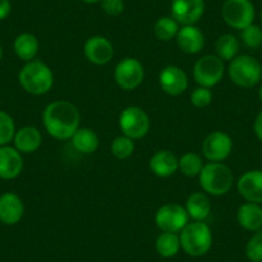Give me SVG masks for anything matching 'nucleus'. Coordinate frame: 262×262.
Returning a JSON list of instances; mask_svg holds the SVG:
<instances>
[{
	"label": "nucleus",
	"mask_w": 262,
	"mask_h": 262,
	"mask_svg": "<svg viewBox=\"0 0 262 262\" xmlns=\"http://www.w3.org/2000/svg\"><path fill=\"white\" fill-rule=\"evenodd\" d=\"M212 233L207 224L194 221L181 230L180 246L191 257L205 256L212 247Z\"/></svg>",
	"instance_id": "obj_3"
},
{
	"label": "nucleus",
	"mask_w": 262,
	"mask_h": 262,
	"mask_svg": "<svg viewBox=\"0 0 262 262\" xmlns=\"http://www.w3.org/2000/svg\"><path fill=\"white\" fill-rule=\"evenodd\" d=\"M259 99H261V102H262V86H261V89H259Z\"/></svg>",
	"instance_id": "obj_38"
},
{
	"label": "nucleus",
	"mask_w": 262,
	"mask_h": 262,
	"mask_svg": "<svg viewBox=\"0 0 262 262\" xmlns=\"http://www.w3.org/2000/svg\"><path fill=\"white\" fill-rule=\"evenodd\" d=\"M11 2L9 0H0V21L6 19L11 13Z\"/></svg>",
	"instance_id": "obj_35"
},
{
	"label": "nucleus",
	"mask_w": 262,
	"mask_h": 262,
	"mask_svg": "<svg viewBox=\"0 0 262 262\" xmlns=\"http://www.w3.org/2000/svg\"><path fill=\"white\" fill-rule=\"evenodd\" d=\"M185 210L189 217L195 221H203L211 213V202L205 193H193L186 200Z\"/></svg>",
	"instance_id": "obj_23"
},
{
	"label": "nucleus",
	"mask_w": 262,
	"mask_h": 262,
	"mask_svg": "<svg viewBox=\"0 0 262 262\" xmlns=\"http://www.w3.org/2000/svg\"><path fill=\"white\" fill-rule=\"evenodd\" d=\"M176 41L180 50L186 54H196L205 47V35L194 25H185L179 29Z\"/></svg>",
	"instance_id": "obj_17"
},
{
	"label": "nucleus",
	"mask_w": 262,
	"mask_h": 262,
	"mask_svg": "<svg viewBox=\"0 0 262 262\" xmlns=\"http://www.w3.org/2000/svg\"><path fill=\"white\" fill-rule=\"evenodd\" d=\"M198 178H200L201 188L207 194L215 196L228 193L234 181L230 168L220 162H210L203 166Z\"/></svg>",
	"instance_id": "obj_4"
},
{
	"label": "nucleus",
	"mask_w": 262,
	"mask_h": 262,
	"mask_svg": "<svg viewBox=\"0 0 262 262\" xmlns=\"http://www.w3.org/2000/svg\"><path fill=\"white\" fill-rule=\"evenodd\" d=\"M239 52V41L234 35L225 34L216 42V53L221 60H233Z\"/></svg>",
	"instance_id": "obj_26"
},
{
	"label": "nucleus",
	"mask_w": 262,
	"mask_h": 262,
	"mask_svg": "<svg viewBox=\"0 0 262 262\" xmlns=\"http://www.w3.org/2000/svg\"><path fill=\"white\" fill-rule=\"evenodd\" d=\"M229 76L241 88H253L262 79V66L251 55H239L230 60Z\"/></svg>",
	"instance_id": "obj_5"
},
{
	"label": "nucleus",
	"mask_w": 262,
	"mask_h": 262,
	"mask_svg": "<svg viewBox=\"0 0 262 262\" xmlns=\"http://www.w3.org/2000/svg\"><path fill=\"white\" fill-rule=\"evenodd\" d=\"M24 168V160L22 155L16 148L0 147V179H11L17 178L22 172Z\"/></svg>",
	"instance_id": "obj_18"
},
{
	"label": "nucleus",
	"mask_w": 262,
	"mask_h": 262,
	"mask_svg": "<svg viewBox=\"0 0 262 262\" xmlns=\"http://www.w3.org/2000/svg\"><path fill=\"white\" fill-rule=\"evenodd\" d=\"M86 59L95 66H104L113 58V45L104 36H92L84 47Z\"/></svg>",
	"instance_id": "obj_14"
},
{
	"label": "nucleus",
	"mask_w": 262,
	"mask_h": 262,
	"mask_svg": "<svg viewBox=\"0 0 262 262\" xmlns=\"http://www.w3.org/2000/svg\"><path fill=\"white\" fill-rule=\"evenodd\" d=\"M171 13L178 24L194 25L205 13V0H172Z\"/></svg>",
	"instance_id": "obj_12"
},
{
	"label": "nucleus",
	"mask_w": 262,
	"mask_h": 262,
	"mask_svg": "<svg viewBox=\"0 0 262 262\" xmlns=\"http://www.w3.org/2000/svg\"><path fill=\"white\" fill-rule=\"evenodd\" d=\"M261 21H262V13H261Z\"/></svg>",
	"instance_id": "obj_40"
},
{
	"label": "nucleus",
	"mask_w": 262,
	"mask_h": 262,
	"mask_svg": "<svg viewBox=\"0 0 262 262\" xmlns=\"http://www.w3.org/2000/svg\"><path fill=\"white\" fill-rule=\"evenodd\" d=\"M54 82L52 70L39 60L27 62L19 71V84L32 95H42L49 92Z\"/></svg>",
	"instance_id": "obj_2"
},
{
	"label": "nucleus",
	"mask_w": 262,
	"mask_h": 262,
	"mask_svg": "<svg viewBox=\"0 0 262 262\" xmlns=\"http://www.w3.org/2000/svg\"><path fill=\"white\" fill-rule=\"evenodd\" d=\"M203 161L200 155L196 153H185L183 157L179 160V170L181 173L188 178L200 176L201 171L203 168Z\"/></svg>",
	"instance_id": "obj_28"
},
{
	"label": "nucleus",
	"mask_w": 262,
	"mask_h": 262,
	"mask_svg": "<svg viewBox=\"0 0 262 262\" xmlns=\"http://www.w3.org/2000/svg\"><path fill=\"white\" fill-rule=\"evenodd\" d=\"M134 140L126 135H122V137L115 138L111 144V152L118 160H126L134 153Z\"/></svg>",
	"instance_id": "obj_29"
},
{
	"label": "nucleus",
	"mask_w": 262,
	"mask_h": 262,
	"mask_svg": "<svg viewBox=\"0 0 262 262\" xmlns=\"http://www.w3.org/2000/svg\"><path fill=\"white\" fill-rule=\"evenodd\" d=\"M190 102L195 108H206L212 102V92L208 88H196L191 93Z\"/></svg>",
	"instance_id": "obj_33"
},
{
	"label": "nucleus",
	"mask_w": 262,
	"mask_h": 262,
	"mask_svg": "<svg viewBox=\"0 0 262 262\" xmlns=\"http://www.w3.org/2000/svg\"><path fill=\"white\" fill-rule=\"evenodd\" d=\"M180 246V236L176 235V233H163L158 235L156 241V251L163 258H171L176 256Z\"/></svg>",
	"instance_id": "obj_25"
},
{
	"label": "nucleus",
	"mask_w": 262,
	"mask_h": 262,
	"mask_svg": "<svg viewBox=\"0 0 262 262\" xmlns=\"http://www.w3.org/2000/svg\"><path fill=\"white\" fill-rule=\"evenodd\" d=\"M242 40L249 48H258L262 44V30L257 25H249L242 30Z\"/></svg>",
	"instance_id": "obj_32"
},
{
	"label": "nucleus",
	"mask_w": 262,
	"mask_h": 262,
	"mask_svg": "<svg viewBox=\"0 0 262 262\" xmlns=\"http://www.w3.org/2000/svg\"><path fill=\"white\" fill-rule=\"evenodd\" d=\"M246 256L251 262H262V233H256L246 246Z\"/></svg>",
	"instance_id": "obj_31"
},
{
	"label": "nucleus",
	"mask_w": 262,
	"mask_h": 262,
	"mask_svg": "<svg viewBox=\"0 0 262 262\" xmlns=\"http://www.w3.org/2000/svg\"><path fill=\"white\" fill-rule=\"evenodd\" d=\"M120 128L123 135L133 140L142 139L150 128L148 113L139 107H127L120 115Z\"/></svg>",
	"instance_id": "obj_7"
},
{
	"label": "nucleus",
	"mask_w": 262,
	"mask_h": 262,
	"mask_svg": "<svg viewBox=\"0 0 262 262\" xmlns=\"http://www.w3.org/2000/svg\"><path fill=\"white\" fill-rule=\"evenodd\" d=\"M179 32V24L172 17H162L153 26V34L161 41H170Z\"/></svg>",
	"instance_id": "obj_27"
},
{
	"label": "nucleus",
	"mask_w": 262,
	"mask_h": 262,
	"mask_svg": "<svg viewBox=\"0 0 262 262\" xmlns=\"http://www.w3.org/2000/svg\"><path fill=\"white\" fill-rule=\"evenodd\" d=\"M224 70V60L217 55H203L194 66V79L200 86L211 89L223 80Z\"/></svg>",
	"instance_id": "obj_8"
},
{
	"label": "nucleus",
	"mask_w": 262,
	"mask_h": 262,
	"mask_svg": "<svg viewBox=\"0 0 262 262\" xmlns=\"http://www.w3.org/2000/svg\"><path fill=\"white\" fill-rule=\"evenodd\" d=\"M84 3H88V4H95V3H99V2H102V0H82Z\"/></svg>",
	"instance_id": "obj_37"
},
{
	"label": "nucleus",
	"mask_w": 262,
	"mask_h": 262,
	"mask_svg": "<svg viewBox=\"0 0 262 262\" xmlns=\"http://www.w3.org/2000/svg\"><path fill=\"white\" fill-rule=\"evenodd\" d=\"M25 206L22 200L14 193L0 195V221L6 225H14L24 217Z\"/></svg>",
	"instance_id": "obj_16"
},
{
	"label": "nucleus",
	"mask_w": 262,
	"mask_h": 262,
	"mask_svg": "<svg viewBox=\"0 0 262 262\" xmlns=\"http://www.w3.org/2000/svg\"><path fill=\"white\" fill-rule=\"evenodd\" d=\"M144 80V67L135 58H125L115 69V81L121 89L134 90Z\"/></svg>",
	"instance_id": "obj_10"
},
{
	"label": "nucleus",
	"mask_w": 262,
	"mask_h": 262,
	"mask_svg": "<svg viewBox=\"0 0 262 262\" xmlns=\"http://www.w3.org/2000/svg\"><path fill=\"white\" fill-rule=\"evenodd\" d=\"M189 215L185 207L178 203H167L156 212V225L163 233H179L188 225Z\"/></svg>",
	"instance_id": "obj_9"
},
{
	"label": "nucleus",
	"mask_w": 262,
	"mask_h": 262,
	"mask_svg": "<svg viewBox=\"0 0 262 262\" xmlns=\"http://www.w3.org/2000/svg\"><path fill=\"white\" fill-rule=\"evenodd\" d=\"M0 59H2V47H0Z\"/></svg>",
	"instance_id": "obj_39"
},
{
	"label": "nucleus",
	"mask_w": 262,
	"mask_h": 262,
	"mask_svg": "<svg viewBox=\"0 0 262 262\" xmlns=\"http://www.w3.org/2000/svg\"><path fill=\"white\" fill-rule=\"evenodd\" d=\"M238 223L248 231H257L262 228V207L258 203H244L238 210Z\"/></svg>",
	"instance_id": "obj_21"
},
{
	"label": "nucleus",
	"mask_w": 262,
	"mask_h": 262,
	"mask_svg": "<svg viewBox=\"0 0 262 262\" xmlns=\"http://www.w3.org/2000/svg\"><path fill=\"white\" fill-rule=\"evenodd\" d=\"M254 133H256L257 138L262 142V111L258 113L254 121Z\"/></svg>",
	"instance_id": "obj_36"
},
{
	"label": "nucleus",
	"mask_w": 262,
	"mask_h": 262,
	"mask_svg": "<svg viewBox=\"0 0 262 262\" xmlns=\"http://www.w3.org/2000/svg\"><path fill=\"white\" fill-rule=\"evenodd\" d=\"M221 16L228 26L243 30L253 24L256 11L251 0H225L221 8Z\"/></svg>",
	"instance_id": "obj_6"
},
{
	"label": "nucleus",
	"mask_w": 262,
	"mask_h": 262,
	"mask_svg": "<svg viewBox=\"0 0 262 262\" xmlns=\"http://www.w3.org/2000/svg\"><path fill=\"white\" fill-rule=\"evenodd\" d=\"M100 4H102V8L105 12V14L112 17L120 16L125 9L123 0H102Z\"/></svg>",
	"instance_id": "obj_34"
},
{
	"label": "nucleus",
	"mask_w": 262,
	"mask_h": 262,
	"mask_svg": "<svg viewBox=\"0 0 262 262\" xmlns=\"http://www.w3.org/2000/svg\"><path fill=\"white\" fill-rule=\"evenodd\" d=\"M158 81H160L161 89L166 94L172 95V97L183 94L188 88V76L178 66L165 67L161 71Z\"/></svg>",
	"instance_id": "obj_13"
},
{
	"label": "nucleus",
	"mask_w": 262,
	"mask_h": 262,
	"mask_svg": "<svg viewBox=\"0 0 262 262\" xmlns=\"http://www.w3.org/2000/svg\"><path fill=\"white\" fill-rule=\"evenodd\" d=\"M13 140L16 149L19 153L30 155V153H34L39 149L42 142V137L41 133L36 127L26 126V127H22L17 131Z\"/></svg>",
	"instance_id": "obj_20"
},
{
	"label": "nucleus",
	"mask_w": 262,
	"mask_h": 262,
	"mask_svg": "<svg viewBox=\"0 0 262 262\" xmlns=\"http://www.w3.org/2000/svg\"><path fill=\"white\" fill-rule=\"evenodd\" d=\"M238 191L248 202L262 203V171L252 170L243 173L238 181Z\"/></svg>",
	"instance_id": "obj_15"
},
{
	"label": "nucleus",
	"mask_w": 262,
	"mask_h": 262,
	"mask_svg": "<svg viewBox=\"0 0 262 262\" xmlns=\"http://www.w3.org/2000/svg\"><path fill=\"white\" fill-rule=\"evenodd\" d=\"M14 134H16V126L13 118L4 111H0V147L12 142Z\"/></svg>",
	"instance_id": "obj_30"
},
{
	"label": "nucleus",
	"mask_w": 262,
	"mask_h": 262,
	"mask_svg": "<svg viewBox=\"0 0 262 262\" xmlns=\"http://www.w3.org/2000/svg\"><path fill=\"white\" fill-rule=\"evenodd\" d=\"M79 110L67 100H55L47 105L42 113L45 130L53 138L59 140L71 139L72 135L80 128Z\"/></svg>",
	"instance_id": "obj_1"
},
{
	"label": "nucleus",
	"mask_w": 262,
	"mask_h": 262,
	"mask_svg": "<svg viewBox=\"0 0 262 262\" xmlns=\"http://www.w3.org/2000/svg\"><path fill=\"white\" fill-rule=\"evenodd\" d=\"M14 52L25 62H31L39 52V40L32 34H21L14 40Z\"/></svg>",
	"instance_id": "obj_24"
},
{
	"label": "nucleus",
	"mask_w": 262,
	"mask_h": 262,
	"mask_svg": "<svg viewBox=\"0 0 262 262\" xmlns=\"http://www.w3.org/2000/svg\"><path fill=\"white\" fill-rule=\"evenodd\" d=\"M149 167L158 178H170L179 170V160L170 150H158L150 158Z\"/></svg>",
	"instance_id": "obj_19"
},
{
	"label": "nucleus",
	"mask_w": 262,
	"mask_h": 262,
	"mask_svg": "<svg viewBox=\"0 0 262 262\" xmlns=\"http://www.w3.org/2000/svg\"><path fill=\"white\" fill-rule=\"evenodd\" d=\"M72 145L81 155H92L99 147V138L92 128L80 127L71 137Z\"/></svg>",
	"instance_id": "obj_22"
},
{
	"label": "nucleus",
	"mask_w": 262,
	"mask_h": 262,
	"mask_svg": "<svg viewBox=\"0 0 262 262\" xmlns=\"http://www.w3.org/2000/svg\"><path fill=\"white\" fill-rule=\"evenodd\" d=\"M233 142L224 131H213L206 137L202 144L203 156L211 162H221L230 156Z\"/></svg>",
	"instance_id": "obj_11"
}]
</instances>
